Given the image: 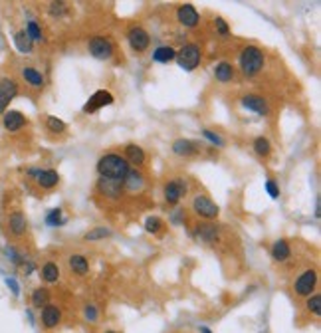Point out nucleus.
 <instances>
[{
    "label": "nucleus",
    "instance_id": "1",
    "mask_svg": "<svg viewBox=\"0 0 321 333\" xmlns=\"http://www.w3.org/2000/svg\"><path fill=\"white\" fill-rule=\"evenodd\" d=\"M129 163L125 161V157L117 155V153H107L98 161V172L100 178H109V180H119L123 182V178L129 172Z\"/></svg>",
    "mask_w": 321,
    "mask_h": 333
},
{
    "label": "nucleus",
    "instance_id": "2",
    "mask_svg": "<svg viewBox=\"0 0 321 333\" xmlns=\"http://www.w3.org/2000/svg\"><path fill=\"white\" fill-rule=\"evenodd\" d=\"M238 64H240V72L244 78H256L266 64V56L258 46H246L240 52Z\"/></svg>",
    "mask_w": 321,
    "mask_h": 333
},
{
    "label": "nucleus",
    "instance_id": "3",
    "mask_svg": "<svg viewBox=\"0 0 321 333\" xmlns=\"http://www.w3.org/2000/svg\"><path fill=\"white\" fill-rule=\"evenodd\" d=\"M174 62L178 64L180 70L184 72H192L200 66L202 62V50L198 44H184L180 50H176V58Z\"/></svg>",
    "mask_w": 321,
    "mask_h": 333
},
{
    "label": "nucleus",
    "instance_id": "4",
    "mask_svg": "<svg viewBox=\"0 0 321 333\" xmlns=\"http://www.w3.org/2000/svg\"><path fill=\"white\" fill-rule=\"evenodd\" d=\"M192 210L198 218H204V220H214L220 214V206L208 194H200V192L194 194V198H192Z\"/></svg>",
    "mask_w": 321,
    "mask_h": 333
},
{
    "label": "nucleus",
    "instance_id": "5",
    "mask_svg": "<svg viewBox=\"0 0 321 333\" xmlns=\"http://www.w3.org/2000/svg\"><path fill=\"white\" fill-rule=\"evenodd\" d=\"M88 50H90V54L94 56V58H98V60H109L111 56L115 54L113 40L107 38V36H94V38H90Z\"/></svg>",
    "mask_w": 321,
    "mask_h": 333
},
{
    "label": "nucleus",
    "instance_id": "6",
    "mask_svg": "<svg viewBox=\"0 0 321 333\" xmlns=\"http://www.w3.org/2000/svg\"><path fill=\"white\" fill-rule=\"evenodd\" d=\"M127 44L131 46L133 52L143 54L149 48V44H151V36H149V32L143 26H131L127 30Z\"/></svg>",
    "mask_w": 321,
    "mask_h": 333
},
{
    "label": "nucleus",
    "instance_id": "7",
    "mask_svg": "<svg viewBox=\"0 0 321 333\" xmlns=\"http://www.w3.org/2000/svg\"><path fill=\"white\" fill-rule=\"evenodd\" d=\"M186 190H188V184H186V180L184 178H172V180H168L166 184H164V188H162V198H164V202L166 204H178L180 202V198L186 194Z\"/></svg>",
    "mask_w": 321,
    "mask_h": 333
},
{
    "label": "nucleus",
    "instance_id": "8",
    "mask_svg": "<svg viewBox=\"0 0 321 333\" xmlns=\"http://www.w3.org/2000/svg\"><path fill=\"white\" fill-rule=\"evenodd\" d=\"M316 286H318V272L316 270H306V272H302L300 276L296 278L294 292H296V296L310 298L316 292Z\"/></svg>",
    "mask_w": 321,
    "mask_h": 333
},
{
    "label": "nucleus",
    "instance_id": "9",
    "mask_svg": "<svg viewBox=\"0 0 321 333\" xmlns=\"http://www.w3.org/2000/svg\"><path fill=\"white\" fill-rule=\"evenodd\" d=\"M28 174L34 176L36 184L40 188H44V190H52V188H56L60 184V174L54 168H30Z\"/></svg>",
    "mask_w": 321,
    "mask_h": 333
},
{
    "label": "nucleus",
    "instance_id": "10",
    "mask_svg": "<svg viewBox=\"0 0 321 333\" xmlns=\"http://www.w3.org/2000/svg\"><path fill=\"white\" fill-rule=\"evenodd\" d=\"M18 84L12 78H0V115L8 111V106L12 104V100L18 96Z\"/></svg>",
    "mask_w": 321,
    "mask_h": 333
},
{
    "label": "nucleus",
    "instance_id": "11",
    "mask_svg": "<svg viewBox=\"0 0 321 333\" xmlns=\"http://www.w3.org/2000/svg\"><path fill=\"white\" fill-rule=\"evenodd\" d=\"M176 20L184 28H196L200 22V14L192 4H180L176 8Z\"/></svg>",
    "mask_w": 321,
    "mask_h": 333
},
{
    "label": "nucleus",
    "instance_id": "12",
    "mask_svg": "<svg viewBox=\"0 0 321 333\" xmlns=\"http://www.w3.org/2000/svg\"><path fill=\"white\" fill-rule=\"evenodd\" d=\"M2 125L8 133H16L20 129H24L28 125V119L22 111L18 110H8L6 113H2Z\"/></svg>",
    "mask_w": 321,
    "mask_h": 333
},
{
    "label": "nucleus",
    "instance_id": "13",
    "mask_svg": "<svg viewBox=\"0 0 321 333\" xmlns=\"http://www.w3.org/2000/svg\"><path fill=\"white\" fill-rule=\"evenodd\" d=\"M115 102V98L106 92V90H100V92H96L90 100H88V104L84 106V113H96V111H100L102 108H107V106H111Z\"/></svg>",
    "mask_w": 321,
    "mask_h": 333
},
{
    "label": "nucleus",
    "instance_id": "14",
    "mask_svg": "<svg viewBox=\"0 0 321 333\" xmlns=\"http://www.w3.org/2000/svg\"><path fill=\"white\" fill-rule=\"evenodd\" d=\"M8 232L14 238H22L28 232V220L22 210H14L8 214Z\"/></svg>",
    "mask_w": 321,
    "mask_h": 333
},
{
    "label": "nucleus",
    "instance_id": "15",
    "mask_svg": "<svg viewBox=\"0 0 321 333\" xmlns=\"http://www.w3.org/2000/svg\"><path fill=\"white\" fill-rule=\"evenodd\" d=\"M240 104H242V108L248 111H254V113H258V115H270V106H268V102L264 98H260V96H254V94H248V96H244L242 100H240Z\"/></svg>",
    "mask_w": 321,
    "mask_h": 333
},
{
    "label": "nucleus",
    "instance_id": "16",
    "mask_svg": "<svg viewBox=\"0 0 321 333\" xmlns=\"http://www.w3.org/2000/svg\"><path fill=\"white\" fill-rule=\"evenodd\" d=\"M20 76H22V80L28 84V86H32L34 90H42L44 86H46V80H44V74L38 70V68H32V66H24L22 70H20Z\"/></svg>",
    "mask_w": 321,
    "mask_h": 333
},
{
    "label": "nucleus",
    "instance_id": "17",
    "mask_svg": "<svg viewBox=\"0 0 321 333\" xmlns=\"http://www.w3.org/2000/svg\"><path fill=\"white\" fill-rule=\"evenodd\" d=\"M172 153L176 157H192L196 153H200V147L196 141H190V139H176L172 143Z\"/></svg>",
    "mask_w": 321,
    "mask_h": 333
},
{
    "label": "nucleus",
    "instance_id": "18",
    "mask_svg": "<svg viewBox=\"0 0 321 333\" xmlns=\"http://www.w3.org/2000/svg\"><path fill=\"white\" fill-rule=\"evenodd\" d=\"M123 188L129 192H141L145 188V176L137 168H129L127 176L123 178Z\"/></svg>",
    "mask_w": 321,
    "mask_h": 333
},
{
    "label": "nucleus",
    "instance_id": "19",
    "mask_svg": "<svg viewBox=\"0 0 321 333\" xmlns=\"http://www.w3.org/2000/svg\"><path fill=\"white\" fill-rule=\"evenodd\" d=\"M62 322V310L54 304H48L46 308H42V326L46 330H54L58 328Z\"/></svg>",
    "mask_w": 321,
    "mask_h": 333
},
{
    "label": "nucleus",
    "instance_id": "20",
    "mask_svg": "<svg viewBox=\"0 0 321 333\" xmlns=\"http://www.w3.org/2000/svg\"><path fill=\"white\" fill-rule=\"evenodd\" d=\"M125 161L129 163V166H143L147 161V155L139 145L129 143L125 145Z\"/></svg>",
    "mask_w": 321,
    "mask_h": 333
},
{
    "label": "nucleus",
    "instance_id": "21",
    "mask_svg": "<svg viewBox=\"0 0 321 333\" xmlns=\"http://www.w3.org/2000/svg\"><path fill=\"white\" fill-rule=\"evenodd\" d=\"M270 254H272V260H274V262H286V260L290 258V254H292V246H290L288 240L280 238V240H276V242L272 244Z\"/></svg>",
    "mask_w": 321,
    "mask_h": 333
},
{
    "label": "nucleus",
    "instance_id": "22",
    "mask_svg": "<svg viewBox=\"0 0 321 333\" xmlns=\"http://www.w3.org/2000/svg\"><path fill=\"white\" fill-rule=\"evenodd\" d=\"M194 230H196L194 238L200 240V242H204V244H214L218 240V234H220L214 224H198Z\"/></svg>",
    "mask_w": 321,
    "mask_h": 333
},
{
    "label": "nucleus",
    "instance_id": "23",
    "mask_svg": "<svg viewBox=\"0 0 321 333\" xmlns=\"http://www.w3.org/2000/svg\"><path fill=\"white\" fill-rule=\"evenodd\" d=\"M98 188L102 194H106L109 198H117L123 190V182L119 180H109V178H100L98 180Z\"/></svg>",
    "mask_w": 321,
    "mask_h": 333
},
{
    "label": "nucleus",
    "instance_id": "24",
    "mask_svg": "<svg viewBox=\"0 0 321 333\" xmlns=\"http://www.w3.org/2000/svg\"><path fill=\"white\" fill-rule=\"evenodd\" d=\"M234 76H236V72H234V66H232L230 62H220V64H216V68H214V78H216V82L228 84V82L234 80Z\"/></svg>",
    "mask_w": 321,
    "mask_h": 333
},
{
    "label": "nucleus",
    "instance_id": "25",
    "mask_svg": "<svg viewBox=\"0 0 321 333\" xmlns=\"http://www.w3.org/2000/svg\"><path fill=\"white\" fill-rule=\"evenodd\" d=\"M68 264H70V270H72L74 274L86 276V274L90 272V260H88L86 256H82V254H74V256H70Z\"/></svg>",
    "mask_w": 321,
    "mask_h": 333
},
{
    "label": "nucleus",
    "instance_id": "26",
    "mask_svg": "<svg viewBox=\"0 0 321 333\" xmlns=\"http://www.w3.org/2000/svg\"><path fill=\"white\" fill-rule=\"evenodd\" d=\"M14 46H16V50H18L20 54H32V48H34V44H32V40L28 38L26 30L14 32Z\"/></svg>",
    "mask_w": 321,
    "mask_h": 333
},
{
    "label": "nucleus",
    "instance_id": "27",
    "mask_svg": "<svg viewBox=\"0 0 321 333\" xmlns=\"http://www.w3.org/2000/svg\"><path fill=\"white\" fill-rule=\"evenodd\" d=\"M153 62H157V64H170V62H174V58H176V50L172 48V46H159V48H155L153 50Z\"/></svg>",
    "mask_w": 321,
    "mask_h": 333
},
{
    "label": "nucleus",
    "instance_id": "28",
    "mask_svg": "<svg viewBox=\"0 0 321 333\" xmlns=\"http://www.w3.org/2000/svg\"><path fill=\"white\" fill-rule=\"evenodd\" d=\"M50 290L48 288H36L34 292H32V296H30V302H32V306L36 308V310H42V308H46L48 304H50Z\"/></svg>",
    "mask_w": 321,
    "mask_h": 333
},
{
    "label": "nucleus",
    "instance_id": "29",
    "mask_svg": "<svg viewBox=\"0 0 321 333\" xmlns=\"http://www.w3.org/2000/svg\"><path fill=\"white\" fill-rule=\"evenodd\" d=\"M40 276H42V280L46 284H56L60 280V268H58V264L56 262H46L42 266V270H40Z\"/></svg>",
    "mask_w": 321,
    "mask_h": 333
},
{
    "label": "nucleus",
    "instance_id": "30",
    "mask_svg": "<svg viewBox=\"0 0 321 333\" xmlns=\"http://www.w3.org/2000/svg\"><path fill=\"white\" fill-rule=\"evenodd\" d=\"M26 34H28V38L32 40V44H34V42H38V44L44 42L42 28H40V24H38L36 20H28V22H26Z\"/></svg>",
    "mask_w": 321,
    "mask_h": 333
},
{
    "label": "nucleus",
    "instance_id": "31",
    "mask_svg": "<svg viewBox=\"0 0 321 333\" xmlns=\"http://www.w3.org/2000/svg\"><path fill=\"white\" fill-rule=\"evenodd\" d=\"M252 149L258 157H270L272 155V145L266 137H256L254 143H252Z\"/></svg>",
    "mask_w": 321,
    "mask_h": 333
},
{
    "label": "nucleus",
    "instance_id": "32",
    "mask_svg": "<svg viewBox=\"0 0 321 333\" xmlns=\"http://www.w3.org/2000/svg\"><path fill=\"white\" fill-rule=\"evenodd\" d=\"M46 127H48L50 133L60 135V133L66 131V121L60 119V117H56V115H48V117H46Z\"/></svg>",
    "mask_w": 321,
    "mask_h": 333
},
{
    "label": "nucleus",
    "instance_id": "33",
    "mask_svg": "<svg viewBox=\"0 0 321 333\" xmlns=\"http://www.w3.org/2000/svg\"><path fill=\"white\" fill-rule=\"evenodd\" d=\"M113 232H111V228H107V226H98V228H94V230H90V232H86V236H84V240H104V238H109Z\"/></svg>",
    "mask_w": 321,
    "mask_h": 333
},
{
    "label": "nucleus",
    "instance_id": "34",
    "mask_svg": "<svg viewBox=\"0 0 321 333\" xmlns=\"http://www.w3.org/2000/svg\"><path fill=\"white\" fill-rule=\"evenodd\" d=\"M306 308H308V312H310V314H314L316 318H320L321 316V296L320 294H312V296L308 298Z\"/></svg>",
    "mask_w": 321,
    "mask_h": 333
},
{
    "label": "nucleus",
    "instance_id": "35",
    "mask_svg": "<svg viewBox=\"0 0 321 333\" xmlns=\"http://www.w3.org/2000/svg\"><path fill=\"white\" fill-rule=\"evenodd\" d=\"M64 210L62 208H52L48 214H46V224L48 226H62L64 224Z\"/></svg>",
    "mask_w": 321,
    "mask_h": 333
},
{
    "label": "nucleus",
    "instance_id": "36",
    "mask_svg": "<svg viewBox=\"0 0 321 333\" xmlns=\"http://www.w3.org/2000/svg\"><path fill=\"white\" fill-rule=\"evenodd\" d=\"M200 135H202L206 141H210L212 145H216V147H224V145H226L224 139H222L216 131H212V129H200Z\"/></svg>",
    "mask_w": 321,
    "mask_h": 333
},
{
    "label": "nucleus",
    "instance_id": "37",
    "mask_svg": "<svg viewBox=\"0 0 321 333\" xmlns=\"http://www.w3.org/2000/svg\"><path fill=\"white\" fill-rule=\"evenodd\" d=\"M162 220H160L159 216H149L147 220H145V230L149 232V234H159L160 230H162Z\"/></svg>",
    "mask_w": 321,
    "mask_h": 333
},
{
    "label": "nucleus",
    "instance_id": "38",
    "mask_svg": "<svg viewBox=\"0 0 321 333\" xmlns=\"http://www.w3.org/2000/svg\"><path fill=\"white\" fill-rule=\"evenodd\" d=\"M48 10H50V14H52L54 18H62V16L68 14V4L66 2H52Z\"/></svg>",
    "mask_w": 321,
    "mask_h": 333
},
{
    "label": "nucleus",
    "instance_id": "39",
    "mask_svg": "<svg viewBox=\"0 0 321 333\" xmlns=\"http://www.w3.org/2000/svg\"><path fill=\"white\" fill-rule=\"evenodd\" d=\"M266 192L270 194V198H280V184L276 178H268L266 180Z\"/></svg>",
    "mask_w": 321,
    "mask_h": 333
},
{
    "label": "nucleus",
    "instance_id": "40",
    "mask_svg": "<svg viewBox=\"0 0 321 333\" xmlns=\"http://www.w3.org/2000/svg\"><path fill=\"white\" fill-rule=\"evenodd\" d=\"M214 28H216V32H218L220 36H228V34H230V26H228V22H226L224 18H220V16L214 18Z\"/></svg>",
    "mask_w": 321,
    "mask_h": 333
},
{
    "label": "nucleus",
    "instance_id": "41",
    "mask_svg": "<svg viewBox=\"0 0 321 333\" xmlns=\"http://www.w3.org/2000/svg\"><path fill=\"white\" fill-rule=\"evenodd\" d=\"M84 318H86L88 322H98V318H100L98 308H96L94 304H88V306L84 308Z\"/></svg>",
    "mask_w": 321,
    "mask_h": 333
},
{
    "label": "nucleus",
    "instance_id": "42",
    "mask_svg": "<svg viewBox=\"0 0 321 333\" xmlns=\"http://www.w3.org/2000/svg\"><path fill=\"white\" fill-rule=\"evenodd\" d=\"M4 284L8 286V290L14 294V298H20V284L16 282V278H4Z\"/></svg>",
    "mask_w": 321,
    "mask_h": 333
},
{
    "label": "nucleus",
    "instance_id": "43",
    "mask_svg": "<svg viewBox=\"0 0 321 333\" xmlns=\"http://www.w3.org/2000/svg\"><path fill=\"white\" fill-rule=\"evenodd\" d=\"M184 214H186V212H184L182 208L174 210V212H172V216H170V222H172L174 226H178V224H184Z\"/></svg>",
    "mask_w": 321,
    "mask_h": 333
},
{
    "label": "nucleus",
    "instance_id": "44",
    "mask_svg": "<svg viewBox=\"0 0 321 333\" xmlns=\"http://www.w3.org/2000/svg\"><path fill=\"white\" fill-rule=\"evenodd\" d=\"M198 333H212L206 326H198Z\"/></svg>",
    "mask_w": 321,
    "mask_h": 333
},
{
    "label": "nucleus",
    "instance_id": "45",
    "mask_svg": "<svg viewBox=\"0 0 321 333\" xmlns=\"http://www.w3.org/2000/svg\"><path fill=\"white\" fill-rule=\"evenodd\" d=\"M106 333H117V332H113V330H107Z\"/></svg>",
    "mask_w": 321,
    "mask_h": 333
}]
</instances>
